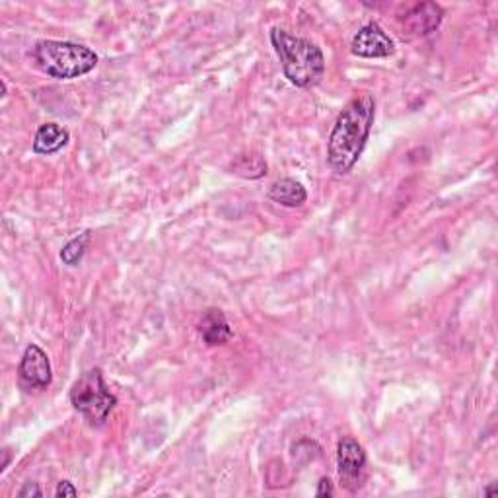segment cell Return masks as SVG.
Masks as SVG:
<instances>
[{"label": "cell", "instance_id": "6da1fadb", "mask_svg": "<svg viewBox=\"0 0 498 498\" xmlns=\"http://www.w3.org/2000/svg\"><path fill=\"white\" fill-rule=\"evenodd\" d=\"M376 117V102L370 94L356 95L339 114L327 143V162L339 175L349 174L361 158Z\"/></svg>", "mask_w": 498, "mask_h": 498}, {"label": "cell", "instance_id": "7a4b0ae2", "mask_svg": "<svg viewBox=\"0 0 498 498\" xmlns=\"http://www.w3.org/2000/svg\"><path fill=\"white\" fill-rule=\"evenodd\" d=\"M271 44L283 63V73L298 88H312L324 78L325 57L312 41L296 37L281 27L271 30Z\"/></svg>", "mask_w": 498, "mask_h": 498}, {"label": "cell", "instance_id": "3957f363", "mask_svg": "<svg viewBox=\"0 0 498 498\" xmlns=\"http://www.w3.org/2000/svg\"><path fill=\"white\" fill-rule=\"evenodd\" d=\"M34 61L41 73L51 78L71 80L85 76L98 65V55L71 41H39L34 49Z\"/></svg>", "mask_w": 498, "mask_h": 498}, {"label": "cell", "instance_id": "277c9868", "mask_svg": "<svg viewBox=\"0 0 498 498\" xmlns=\"http://www.w3.org/2000/svg\"><path fill=\"white\" fill-rule=\"evenodd\" d=\"M71 403L92 426H104L109 413L117 405V397L109 392L102 370L94 368L82 374L71 390Z\"/></svg>", "mask_w": 498, "mask_h": 498}, {"label": "cell", "instance_id": "5b68a950", "mask_svg": "<svg viewBox=\"0 0 498 498\" xmlns=\"http://www.w3.org/2000/svg\"><path fill=\"white\" fill-rule=\"evenodd\" d=\"M337 469L343 485L349 491H358L366 479V452L351 436L343 438L337 446Z\"/></svg>", "mask_w": 498, "mask_h": 498}, {"label": "cell", "instance_id": "8992f818", "mask_svg": "<svg viewBox=\"0 0 498 498\" xmlns=\"http://www.w3.org/2000/svg\"><path fill=\"white\" fill-rule=\"evenodd\" d=\"M18 378L25 390L39 392L51 385V380H53L51 363L47 354L44 353V349H39L37 344H30V347L24 351L22 363L18 368Z\"/></svg>", "mask_w": 498, "mask_h": 498}, {"label": "cell", "instance_id": "52a82bcc", "mask_svg": "<svg viewBox=\"0 0 498 498\" xmlns=\"http://www.w3.org/2000/svg\"><path fill=\"white\" fill-rule=\"evenodd\" d=\"M351 51L363 59H385L395 53V45L378 24L370 22L354 34Z\"/></svg>", "mask_w": 498, "mask_h": 498}, {"label": "cell", "instance_id": "ba28073f", "mask_svg": "<svg viewBox=\"0 0 498 498\" xmlns=\"http://www.w3.org/2000/svg\"><path fill=\"white\" fill-rule=\"evenodd\" d=\"M444 12L434 3H421L413 6L403 18V34L409 37H424L433 34L442 22Z\"/></svg>", "mask_w": 498, "mask_h": 498}, {"label": "cell", "instance_id": "9c48e42d", "mask_svg": "<svg viewBox=\"0 0 498 498\" xmlns=\"http://www.w3.org/2000/svg\"><path fill=\"white\" fill-rule=\"evenodd\" d=\"M199 335L209 347H223V344L232 341L234 331L226 320V315L213 308L206 310L203 320L199 322Z\"/></svg>", "mask_w": 498, "mask_h": 498}, {"label": "cell", "instance_id": "30bf717a", "mask_svg": "<svg viewBox=\"0 0 498 498\" xmlns=\"http://www.w3.org/2000/svg\"><path fill=\"white\" fill-rule=\"evenodd\" d=\"M68 134L66 129H63L61 124L57 123H45L41 124L35 133L34 138V152L35 154H44V156H51L55 152L63 150L68 144Z\"/></svg>", "mask_w": 498, "mask_h": 498}, {"label": "cell", "instance_id": "8fae6325", "mask_svg": "<svg viewBox=\"0 0 498 498\" xmlns=\"http://www.w3.org/2000/svg\"><path fill=\"white\" fill-rule=\"evenodd\" d=\"M269 197L279 203L283 206H288V209H296V206H302L308 199V191L300 182L293 177H283L279 182H274L269 189Z\"/></svg>", "mask_w": 498, "mask_h": 498}, {"label": "cell", "instance_id": "7c38bea8", "mask_svg": "<svg viewBox=\"0 0 498 498\" xmlns=\"http://www.w3.org/2000/svg\"><path fill=\"white\" fill-rule=\"evenodd\" d=\"M230 170L244 179H259L267 175V162L257 152H245L232 162Z\"/></svg>", "mask_w": 498, "mask_h": 498}, {"label": "cell", "instance_id": "4fadbf2b", "mask_svg": "<svg viewBox=\"0 0 498 498\" xmlns=\"http://www.w3.org/2000/svg\"><path fill=\"white\" fill-rule=\"evenodd\" d=\"M88 244H90V232H82L80 236H76L61 249V261L68 267H76L80 259L85 257Z\"/></svg>", "mask_w": 498, "mask_h": 498}, {"label": "cell", "instance_id": "5bb4252c", "mask_svg": "<svg viewBox=\"0 0 498 498\" xmlns=\"http://www.w3.org/2000/svg\"><path fill=\"white\" fill-rule=\"evenodd\" d=\"M55 494H57L59 498L63 496H76L78 494V489L73 485V483L71 481H61L59 483V487H57V493H55Z\"/></svg>", "mask_w": 498, "mask_h": 498}, {"label": "cell", "instance_id": "9a60e30c", "mask_svg": "<svg viewBox=\"0 0 498 498\" xmlns=\"http://www.w3.org/2000/svg\"><path fill=\"white\" fill-rule=\"evenodd\" d=\"M334 483H331L327 477H324L322 481H320V487H317V491H315V494L317 496H334Z\"/></svg>", "mask_w": 498, "mask_h": 498}, {"label": "cell", "instance_id": "2e32d148", "mask_svg": "<svg viewBox=\"0 0 498 498\" xmlns=\"http://www.w3.org/2000/svg\"><path fill=\"white\" fill-rule=\"evenodd\" d=\"M44 493H41V489L37 487V483H25V487L18 493L20 498H25V496H41Z\"/></svg>", "mask_w": 498, "mask_h": 498}]
</instances>
